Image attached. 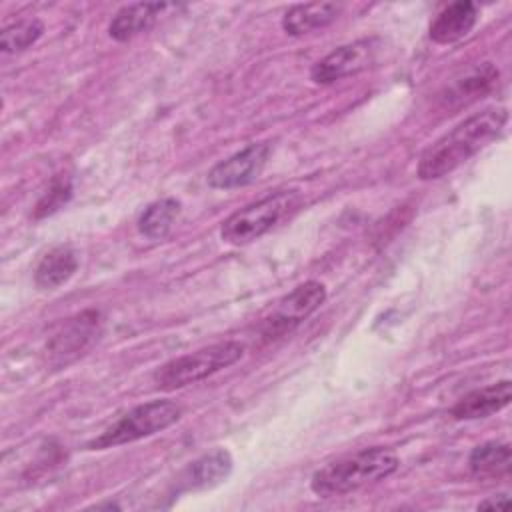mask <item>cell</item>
<instances>
[{
	"mask_svg": "<svg viewBox=\"0 0 512 512\" xmlns=\"http://www.w3.org/2000/svg\"><path fill=\"white\" fill-rule=\"evenodd\" d=\"M78 264V252L72 246H54L40 258L34 270V284L40 290H56L76 274Z\"/></svg>",
	"mask_w": 512,
	"mask_h": 512,
	"instance_id": "16",
	"label": "cell"
},
{
	"mask_svg": "<svg viewBox=\"0 0 512 512\" xmlns=\"http://www.w3.org/2000/svg\"><path fill=\"white\" fill-rule=\"evenodd\" d=\"M298 204L300 194L296 190L270 192L230 214L222 222L220 236L232 246L250 244L280 224L292 210H296Z\"/></svg>",
	"mask_w": 512,
	"mask_h": 512,
	"instance_id": "4",
	"label": "cell"
},
{
	"mask_svg": "<svg viewBox=\"0 0 512 512\" xmlns=\"http://www.w3.org/2000/svg\"><path fill=\"white\" fill-rule=\"evenodd\" d=\"M478 22V6L468 0H458L444 6L428 28V36L436 44H454L466 38Z\"/></svg>",
	"mask_w": 512,
	"mask_h": 512,
	"instance_id": "13",
	"label": "cell"
},
{
	"mask_svg": "<svg viewBox=\"0 0 512 512\" xmlns=\"http://www.w3.org/2000/svg\"><path fill=\"white\" fill-rule=\"evenodd\" d=\"M506 122L508 110L500 106L484 108L468 116L420 154L416 176L424 182L448 176L490 142H494L504 132Z\"/></svg>",
	"mask_w": 512,
	"mask_h": 512,
	"instance_id": "1",
	"label": "cell"
},
{
	"mask_svg": "<svg viewBox=\"0 0 512 512\" xmlns=\"http://www.w3.org/2000/svg\"><path fill=\"white\" fill-rule=\"evenodd\" d=\"M398 466L400 458L392 448H362L320 466L310 478V490L320 498L344 496L388 478Z\"/></svg>",
	"mask_w": 512,
	"mask_h": 512,
	"instance_id": "2",
	"label": "cell"
},
{
	"mask_svg": "<svg viewBox=\"0 0 512 512\" xmlns=\"http://www.w3.org/2000/svg\"><path fill=\"white\" fill-rule=\"evenodd\" d=\"M180 416L182 408L174 400H150L124 412L114 424H110L86 446L88 450H106L130 444L170 428L180 420Z\"/></svg>",
	"mask_w": 512,
	"mask_h": 512,
	"instance_id": "5",
	"label": "cell"
},
{
	"mask_svg": "<svg viewBox=\"0 0 512 512\" xmlns=\"http://www.w3.org/2000/svg\"><path fill=\"white\" fill-rule=\"evenodd\" d=\"M342 4L336 2H308L294 4L282 16V28L288 36H306L310 32L330 26L342 12Z\"/></svg>",
	"mask_w": 512,
	"mask_h": 512,
	"instance_id": "14",
	"label": "cell"
},
{
	"mask_svg": "<svg viewBox=\"0 0 512 512\" xmlns=\"http://www.w3.org/2000/svg\"><path fill=\"white\" fill-rule=\"evenodd\" d=\"M102 334V314L100 310L88 308L82 310L64 322L52 332L46 340V354L54 366H66L86 354L98 336Z\"/></svg>",
	"mask_w": 512,
	"mask_h": 512,
	"instance_id": "7",
	"label": "cell"
},
{
	"mask_svg": "<svg viewBox=\"0 0 512 512\" xmlns=\"http://www.w3.org/2000/svg\"><path fill=\"white\" fill-rule=\"evenodd\" d=\"M326 300V286L318 280H306L282 296L274 308L260 320L258 336L272 342L288 336Z\"/></svg>",
	"mask_w": 512,
	"mask_h": 512,
	"instance_id": "6",
	"label": "cell"
},
{
	"mask_svg": "<svg viewBox=\"0 0 512 512\" xmlns=\"http://www.w3.org/2000/svg\"><path fill=\"white\" fill-rule=\"evenodd\" d=\"M496 82L498 70L490 62H482L456 76L442 92V100L446 106H466L468 102L482 98V94H486Z\"/></svg>",
	"mask_w": 512,
	"mask_h": 512,
	"instance_id": "15",
	"label": "cell"
},
{
	"mask_svg": "<svg viewBox=\"0 0 512 512\" xmlns=\"http://www.w3.org/2000/svg\"><path fill=\"white\" fill-rule=\"evenodd\" d=\"M44 34V22L40 18H18L6 24L0 32V50L4 54H18L34 46Z\"/></svg>",
	"mask_w": 512,
	"mask_h": 512,
	"instance_id": "19",
	"label": "cell"
},
{
	"mask_svg": "<svg viewBox=\"0 0 512 512\" xmlns=\"http://www.w3.org/2000/svg\"><path fill=\"white\" fill-rule=\"evenodd\" d=\"M244 350V344L236 340H224L198 348L158 366L152 374V382L160 390H176L188 384H196L236 364L244 356Z\"/></svg>",
	"mask_w": 512,
	"mask_h": 512,
	"instance_id": "3",
	"label": "cell"
},
{
	"mask_svg": "<svg viewBox=\"0 0 512 512\" xmlns=\"http://www.w3.org/2000/svg\"><path fill=\"white\" fill-rule=\"evenodd\" d=\"M182 210L180 200L166 196L160 200H154L144 208V212L138 218V232L150 240H162L170 234L174 222L178 220Z\"/></svg>",
	"mask_w": 512,
	"mask_h": 512,
	"instance_id": "18",
	"label": "cell"
},
{
	"mask_svg": "<svg viewBox=\"0 0 512 512\" xmlns=\"http://www.w3.org/2000/svg\"><path fill=\"white\" fill-rule=\"evenodd\" d=\"M512 466V450L508 442L488 440L472 448L468 456V470L472 476L486 480V478H500L510 472Z\"/></svg>",
	"mask_w": 512,
	"mask_h": 512,
	"instance_id": "17",
	"label": "cell"
},
{
	"mask_svg": "<svg viewBox=\"0 0 512 512\" xmlns=\"http://www.w3.org/2000/svg\"><path fill=\"white\" fill-rule=\"evenodd\" d=\"M234 466L232 454L226 448H214L196 460H192L176 478L174 494L182 492H196V490H206L214 488L230 476Z\"/></svg>",
	"mask_w": 512,
	"mask_h": 512,
	"instance_id": "10",
	"label": "cell"
},
{
	"mask_svg": "<svg viewBox=\"0 0 512 512\" xmlns=\"http://www.w3.org/2000/svg\"><path fill=\"white\" fill-rule=\"evenodd\" d=\"M270 154V142H252L246 148L214 164L206 174V182L214 190H232L248 186L260 178L268 164Z\"/></svg>",
	"mask_w": 512,
	"mask_h": 512,
	"instance_id": "9",
	"label": "cell"
},
{
	"mask_svg": "<svg viewBox=\"0 0 512 512\" xmlns=\"http://www.w3.org/2000/svg\"><path fill=\"white\" fill-rule=\"evenodd\" d=\"M176 8L170 2H136L122 6L108 22V36L116 42H128L150 30L164 12Z\"/></svg>",
	"mask_w": 512,
	"mask_h": 512,
	"instance_id": "11",
	"label": "cell"
},
{
	"mask_svg": "<svg viewBox=\"0 0 512 512\" xmlns=\"http://www.w3.org/2000/svg\"><path fill=\"white\" fill-rule=\"evenodd\" d=\"M510 502L508 494L502 492V494H496V496H488L486 500L478 502V510H486V508H506Z\"/></svg>",
	"mask_w": 512,
	"mask_h": 512,
	"instance_id": "21",
	"label": "cell"
},
{
	"mask_svg": "<svg viewBox=\"0 0 512 512\" xmlns=\"http://www.w3.org/2000/svg\"><path fill=\"white\" fill-rule=\"evenodd\" d=\"M70 198H72V178L66 174H56L52 178V182L48 184L46 192L38 198V202L34 206V212H32L34 220L52 216L62 206H66Z\"/></svg>",
	"mask_w": 512,
	"mask_h": 512,
	"instance_id": "20",
	"label": "cell"
},
{
	"mask_svg": "<svg viewBox=\"0 0 512 512\" xmlns=\"http://www.w3.org/2000/svg\"><path fill=\"white\" fill-rule=\"evenodd\" d=\"M512 400L510 380H500L464 394L450 410L456 420H480L504 410Z\"/></svg>",
	"mask_w": 512,
	"mask_h": 512,
	"instance_id": "12",
	"label": "cell"
},
{
	"mask_svg": "<svg viewBox=\"0 0 512 512\" xmlns=\"http://www.w3.org/2000/svg\"><path fill=\"white\" fill-rule=\"evenodd\" d=\"M382 48H384V40L378 36H368V38L342 44L332 52H328L310 68V80L314 84L328 86L342 78L354 76L366 70L368 66H372Z\"/></svg>",
	"mask_w": 512,
	"mask_h": 512,
	"instance_id": "8",
	"label": "cell"
}]
</instances>
